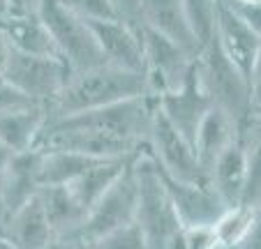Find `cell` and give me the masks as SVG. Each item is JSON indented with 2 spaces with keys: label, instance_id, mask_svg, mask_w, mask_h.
Instances as JSON below:
<instances>
[{
  "label": "cell",
  "instance_id": "cell-1",
  "mask_svg": "<svg viewBox=\"0 0 261 249\" xmlns=\"http://www.w3.org/2000/svg\"><path fill=\"white\" fill-rule=\"evenodd\" d=\"M146 95H150V90L143 74L123 72L104 65L84 74H74L63 93L46 106V111H49V120H60V118L146 97Z\"/></svg>",
  "mask_w": 261,
  "mask_h": 249
},
{
  "label": "cell",
  "instance_id": "cell-31",
  "mask_svg": "<svg viewBox=\"0 0 261 249\" xmlns=\"http://www.w3.org/2000/svg\"><path fill=\"white\" fill-rule=\"evenodd\" d=\"M250 95H252V113L261 116V46H259V53L254 58V65H252V72H250Z\"/></svg>",
  "mask_w": 261,
  "mask_h": 249
},
{
  "label": "cell",
  "instance_id": "cell-9",
  "mask_svg": "<svg viewBox=\"0 0 261 249\" xmlns=\"http://www.w3.org/2000/svg\"><path fill=\"white\" fill-rule=\"evenodd\" d=\"M160 176H162V182L167 187V194L171 199V205L182 229H201V226L213 229L222 219V215L229 210V205L213 191L211 185L178 182L164 176L162 171H160Z\"/></svg>",
  "mask_w": 261,
  "mask_h": 249
},
{
  "label": "cell",
  "instance_id": "cell-20",
  "mask_svg": "<svg viewBox=\"0 0 261 249\" xmlns=\"http://www.w3.org/2000/svg\"><path fill=\"white\" fill-rule=\"evenodd\" d=\"M139 155H141V152H139ZM132 159L134 157H129V159L99 161V164H95L93 169H88L81 178H76L72 185H67L69 189H72L74 199L79 201V205L86 210V215H88L95 205H97V201L118 182V178L125 173V169L129 166Z\"/></svg>",
  "mask_w": 261,
  "mask_h": 249
},
{
  "label": "cell",
  "instance_id": "cell-10",
  "mask_svg": "<svg viewBox=\"0 0 261 249\" xmlns=\"http://www.w3.org/2000/svg\"><path fill=\"white\" fill-rule=\"evenodd\" d=\"M88 23L109 67L146 76L141 30H134L120 21H88Z\"/></svg>",
  "mask_w": 261,
  "mask_h": 249
},
{
  "label": "cell",
  "instance_id": "cell-17",
  "mask_svg": "<svg viewBox=\"0 0 261 249\" xmlns=\"http://www.w3.org/2000/svg\"><path fill=\"white\" fill-rule=\"evenodd\" d=\"M46 122H49V111L44 104H33V106L3 113L0 116V143L10 148L14 155L37 150Z\"/></svg>",
  "mask_w": 261,
  "mask_h": 249
},
{
  "label": "cell",
  "instance_id": "cell-2",
  "mask_svg": "<svg viewBox=\"0 0 261 249\" xmlns=\"http://www.w3.org/2000/svg\"><path fill=\"white\" fill-rule=\"evenodd\" d=\"M137 176V215L134 224L146 238L148 249H164L169 240L182 229L162 182L160 169L148 148L134 159Z\"/></svg>",
  "mask_w": 261,
  "mask_h": 249
},
{
  "label": "cell",
  "instance_id": "cell-26",
  "mask_svg": "<svg viewBox=\"0 0 261 249\" xmlns=\"http://www.w3.org/2000/svg\"><path fill=\"white\" fill-rule=\"evenodd\" d=\"M90 249H148L146 238L139 231L137 224L123 226V229L114 231V233L104 235V238L95 240Z\"/></svg>",
  "mask_w": 261,
  "mask_h": 249
},
{
  "label": "cell",
  "instance_id": "cell-36",
  "mask_svg": "<svg viewBox=\"0 0 261 249\" xmlns=\"http://www.w3.org/2000/svg\"><path fill=\"white\" fill-rule=\"evenodd\" d=\"M7 12H10V0H0V23L7 19Z\"/></svg>",
  "mask_w": 261,
  "mask_h": 249
},
{
  "label": "cell",
  "instance_id": "cell-6",
  "mask_svg": "<svg viewBox=\"0 0 261 249\" xmlns=\"http://www.w3.org/2000/svg\"><path fill=\"white\" fill-rule=\"evenodd\" d=\"M72 69L60 58L46 56H28L12 51V58L3 72V81L10 83L14 90L30 99V102L49 106L72 78Z\"/></svg>",
  "mask_w": 261,
  "mask_h": 249
},
{
  "label": "cell",
  "instance_id": "cell-35",
  "mask_svg": "<svg viewBox=\"0 0 261 249\" xmlns=\"http://www.w3.org/2000/svg\"><path fill=\"white\" fill-rule=\"evenodd\" d=\"M46 249H90V247L79 244V242H69V240H54Z\"/></svg>",
  "mask_w": 261,
  "mask_h": 249
},
{
  "label": "cell",
  "instance_id": "cell-32",
  "mask_svg": "<svg viewBox=\"0 0 261 249\" xmlns=\"http://www.w3.org/2000/svg\"><path fill=\"white\" fill-rule=\"evenodd\" d=\"M12 51L14 49H12V42H10V37H7V33H5V25L0 23V76H3L7 63H10Z\"/></svg>",
  "mask_w": 261,
  "mask_h": 249
},
{
  "label": "cell",
  "instance_id": "cell-12",
  "mask_svg": "<svg viewBox=\"0 0 261 249\" xmlns=\"http://www.w3.org/2000/svg\"><path fill=\"white\" fill-rule=\"evenodd\" d=\"M211 108H213V104L208 102L203 90L199 88L194 72L180 90L158 97V111L162 113V118L178 134H182V136L188 139L192 146H194V139H197V132L201 127L203 118L208 116Z\"/></svg>",
  "mask_w": 261,
  "mask_h": 249
},
{
  "label": "cell",
  "instance_id": "cell-28",
  "mask_svg": "<svg viewBox=\"0 0 261 249\" xmlns=\"http://www.w3.org/2000/svg\"><path fill=\"white\" fill-rule=\"evenodd\" d=\"M182 247L185 249H215L217 238L211 226L201 229H182Z\"/></svg>",
  "mask_w": 261,
  "mask_h": 249
},
{
  "label": "cell",
  "instance_id": "cell-40",
  "mask_svg": "<svg viewBox=\"0 0 261 249\" xmlns=\"http://www.w3.org/2000/svg\"><path fill=\"white\" fill-rule=\"evenodd\" d=\"M3 249H12V247H10V244H3Z\"/></svg>",
  "mask_w": 261,
  "mask_h": 249
},
{
  "label": "cell",
  "instance_id": "cell-13",
  "mask_svg": "<svg viewBox=\"0 0 261 249\" xmlns=\"http://www.w3.org/2000/svg\"><path fill=\"white\" fill-rule=\"evenodd\" d=\"M217 14V44L222 53L227 56L247 78H250L252 65L259 53L261 37L229 7V3H215Z\"/></svg>",
  "mask_w": 261,
  "mask_h": 249
},
{
  "label": "cell",
  "instance_id": "cell-39",
  "mask_svg": "<svg viewBox=\"0 0 261 249\" xmlns=\"http://www.w3.org/2000/svg\"><path fill=\"white\" fill-rule=\"evenodd\" d=\"M215 249H238V247H220V244H217Z\"/></svg>",
  "mask_w": 261,
  "mask_h": 249
},
{
  "label": "cell",
  "instance_id": "cell-38",
  "mask_svg": "<svg viewBox=\"0 0 261 249\" xmlns=\"http://www.w3.org/2000/svg\"><path fill=\"white\" fill-rule=\"evenodd\" d=\"M3 244H5V240H3V229H0V249H3Z\"/></svg>",
  "mask_w": 261,
  "mask_h": 249
},
{
  "label": "cell",
  "instance_id": "cell-4",
  "mask_svg": "<svg viewBox=\"0 0 261 249\" xmlns=\"http://www.w3.org/2000/svg\"><path fill=\"white\" fill-rule=\"evenodd\" d=\"M37 14L49 30L58 56L72 69V74H84L107 65L90 23L81 19L69 3L42 0L37 3Z\"/></svg>",
  "mask_w": 261,
  "mask_h": 249
},
{
  "label": "cell",
  "instance_id": "cell-19",
  "mask_svg": "<svg viewBox=\"0 0 261 249\" xmlns=\"http://www.w3.org/2000/svg\"><path fill=\"white\" fill-rule=\"evenodd\" d=\"M238 132H241V125L231 116H227L220 108H211L208 111V116L203 118L201 127L197 132V139H194V150H197V157L201 161L206 176L217 157L227 150L231 143H236Z\"/></svg>",
  "mask_w": 261,
  "mask_h": 249
},
{
  "label": "cell",
  "instance_id": "cell-37",
  "mask_svg": "<svg viewBox=\"0 0 261 249\" xmlns=\"http://www.w3.org/2000/svg\"><path fill=\"white\" fill-rule=\"evenodd\" d=\"M0 222H3V187H0Z\"/></svg>",
  "mask_w": 261,
  "mask_h": 249
},
{
  "label": "cell",
  "instance_id": "cell-33",
  "mask_svg": "<svg viewBox=\"0 0 261 249\" xmlns=\"http://www.w3.org/2000/svg\"><path fill=\"white\" fill-rule=\"evenodd\" d=\"M238 249H261V212H259V217H256L252 231L247 233V238L238 244Z\"/></svg>",
  "mask_w": 261,
  "mask_h": 249
},
{
  "label": "cell",
  "instance_id": "cell-15",
  "mask_svg": "<svg viewBox=\"0 0 261 249\" xmlns=\"http://www.w3.org/2000/svg\"><path fill=\"white\" fill-rule=\"evenodd\" d=\"M143 25L162 35L171 44L180 46L192 58H199L201 53V46L197 44V39L190 30L185 7L178 0H146L143 3Z\"/></svg>",
  "mask_w": 261,
  "mask_h": 249
},
{
  "label": "cell",
  "instance_id": "cell-24",
  "mask_svg": "<svg viewBox=\"0 0 261 249\" xmlns=\"http://www.w3.org/2000/svg\"><path fill=\"white\" fill-rule=\"evenodd\" d=\"M256 217H259V210H254L250 205L238 203V205H233V208H229V210L222 215V219L213 226L217 244H220V247H238V244L247 238V233L252 231Z\"/></svg>",
  "mask_w": 261,
  "mask_h": 249
},
{
  "label": "cell",
  "instance_id": "cell-18",
  "mask_svg": "<svg viewBox=\"0 0 261 249\" xmlns=\"http://www.w3.org/2000/svg\"><path fill=\"white\" fill-rule=\"evenodd\" d=\"M208 185L213 187V191L229 208H233V205H238L243 201V189H245V150H243L241 136L208 169Z\"/></svg>",
  "mask_w": 261,
  "mask_h": 249
},
{
  "label": "cell",
  "instance_id": "cell-8",
  "mask_svg": "<svg viewBox=\"0 0 261 249\" xmlns=\"http://www.w3.org/2000/svg\"><path fill=\"white\" fill-rule=\"evenodd\" d=\"M141 42L143 60H146V81L150 95L158 99L167 93L180 90L192 76L197 58H192L180 46L171 44L169 39L153 33L146 25L141 28Z\"/></svg>",
  "mask_w": 261,
  "mask_h": 249
},
{
  "label": "cell",
  "instance_id": "cell-21",
  "mask_svg": "<svg viewBox=\"0 0 261 249\" xmlns=\"http://www.w3.org/2000/svg\"><path fill=\"white\" fill-rule=\"evenodd\" d=\"M40 203L56 238H67L86 219V210L74 199L69 187H42Z\"/></svg>",
  "mask_w": 261,
  "mask_h": 249
},
{
  "label": "cell",
  "instance_id": "cell-11",
  "mask_svg": "<svg viewBox=\"0 0 261 249\" xmlns=\"http://www.w3.org/2000/svg\"><path fill=\"white\" fill-rule=\"evenodd\" d=\"M5 33L12 42V49L28 56H46V58H60L56 44L51 39L46 25L37 14V3L25 0H12L10 16L3 21ZM63 60V58H60Z\"/></svg>",
  "mask_w": 261,
  "mask_h": 249
},
{
  "label": "cell",
  "instance_id": "cell-3",
  "mask_svg": "<svg viewBox=\"0 0 261 249\" xmlns=\"http://www.w3.org/2000/svg\"><path fill=\"white\" fill-rule=\"evenodd\" d=\"M194 76H197L199 88L213 104V108L224 111L238 125H245L254 116L252 113L250 81L222 53L217 39L199 53L197 63H194Z\"/></svg>",
  "mask_w": 261,
  "mask_h": 249
},
{
  "label": "cell",
  "instance_id": "cell-22",
  "mask_svg": "<svg viewBox=\"0 0 261 249\" xmlns=\"http://www.w3.org/2000/svg\"><path fill=\"white\" fill-rule=\"evenodd\" d=\"M238 136L245 150V189L241 203L261 212V116L254 113L241 125Z\"/></svg>",
  "mask_w": 261,
  "mask_h": 249
},
{
  "label": "cell",
  "instance_id": "cell-27",
  "mask_svg": "<svg viewBox=\"0 0 261 249\" xmlns=\"http://www.w3.org/2000/svg\"><path fill=\"white\" fill-rule=\"evenodd\" d=\"M69 5L86 21H118V0H81Z\"/></svg>",
  "mask_w": 261,
  "mask_h": 249
},
{
  "label": "cell",
  "instance_id": "cell-29",
  "mask_svg": "<svg viewBox=\"0 0 261 249\" xmlns=\"http://www.w3.org/2000/svg\"><path fill=\"white\" fill-rule=\"evenodd\" d=\"M229 7L261 37V0H236L229 3Z\"/></svg>",
  "mask_w": 261,
  "mask_h": 249
},
{
  "label": "cell",
  "instance_id": "cell-34",
  "mask_svg": "<svg viewBox=\"0 0 261 249\" xmlns=\"http://www.w3.org/2000/svg\"><path fill=\"white\" fill-rule=\"evenodd\" d=\"M12 157H14V152H12L7 146H3V143H0V182H3V178H5L7 169H10Z\"/></svg>",
  "mask_w": 261,
  "mask_h": 249
},
{
  "label": "cell",
  "instance_id": "cell-16",
  "mask_svg": "<svg viewBox=\"0 0 261 249\" xmlns=\"http://www.w3.org/2000/svg\"><path fill=\"white\" fill-rule=\"evenodd\" d=\"M0 229L5 244H10L12 249H46L56 240L40 203V194L25 203L19 212H14Z\"/></svg>",
  "mask_w": 261,
  "mask_h": 249
},
{
  "label": "cell",
  "instance_id": "cell-25",
  "mask_svg": "<svg viewBox=\"0 0 261 249\" xmlns=\"http://www.w3.org/2000/svg\"><path fill=\"white\" fill-rule=\"evenodd\" d=\"M185 16H188L190 30H192L197 44L201 46V51L206 49L211 42H215L217 37V14H215V3L208 0H185Z\"/></svg>",
  "mask_w": 261,
  "mask_h": 249
},
{
  "label": "cell",
  "instance_id": "cell-5",
  "mask_svg": "<svg viewBox=\"0 0 261 249\" xmlns=\"http://www.w3.org/2000/svg\"><path fill=\"white\" fill-rule=\"evenodd\" d=\"M139 157V155H137ZM134 157V159H137ZM134 159L125 169V173L118 178L111 189L97 201L93 210L86 215L84 224L74 231L67 238H56V240H69V242L90 244L95 240L104 238V235L114 233V231L123 229V226L134 224V215H137V176H134Z\"/></svg>",
  "mask_w": 261,
  "mask_h": 249
},
{
  "label": "cell",
  "instance_id": "cell-30",
  "mask_svg": "<svg viewBox=\"0 0 261 249\" xmlns=\"http://www.w3.org/2000/svg\"><path fill=\"white\" fill-rule=\"evenodd\" d=\"M37 102H30L25 95H21L19 90H14L10 83H5L0 78V116L3 113H10L16 111V108H25V106H33Z\"/></svg>",
  "mask_w": 261,
  "mask_h": 249
},
{
  "label": "cell",
  "instance_id": "cell-7",
  "mask_svg": "<svg viewBox=\"0 0 261 249\" xmlns=\"http://www.w3.org/2000/svg\"><path fill=\"white\" fill-rule=\"evenodd\" d=\"M148 152L160 166V171L171 180L188 182V185H208V176L199 161L194 146L182 134H178L160 111L155 113L153 125H150Z\"/></svg>",
  "mask_w": 261,
  "mask_h": 249
},
{
  "label": "cell",
  "instance_id": "cell-23",
  "mask_svg": "<svg viewBox=\"0 0 261 249\" xmlns=\"http://www.w3.org/2000/svg\"><path fill=\"white\" fill-rule=\"evenodd\" d=\"M107 159H93L67 150H42L40 161V185L42 187H67L81 178L88 169Z\"/></svg>",
  "mask_w": 261,
  "mask_h": 249
},
{
  "label": "cell",
  "instance_id": "cell-14",
  "mask_svg": "<svg viewBox=\"0 0 261 249\" xmlns=\"http://www.w3.org/2000/svg\"><path fill=\"white\" fill-rule=\"evenodd\" d=\"M40 161L42 150H28L12 157L10 169L0 182L3 187V222L0 226L40 194Z\"/></svg>",
  "mask_w": 261,
  "mask_h": 249
}]
</instances>
